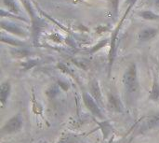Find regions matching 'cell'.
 Here are the masks:
<instances>
[{"label":"cell","mask_w":159,"mask_h":143,"mask_svg":"<svg viewBox=\"0 0 159 143\" xmlns=\"http://www.w3.org/2000/svg\"><path fill=\"white\" fill-rule=\"evenodd\" d=\"M137 1H138V0H127V1H126V3H127V9H126V11H125L124 15H123L122 18H121L123 21H125V18H127V16L129 14L130 10L133 8V7H134L135 4L137 3Z\"/></svg>","instance_id":"cell-20"},{"label":"cell","mask_w":159,"mask_h":143,"mask_svg":"<svg viewBox=\"0 0 159 143\" xmlns=\"http://www.w3.org/2000/svg\"><path fill=\"white\" fill-rule=\"evenodd\" d=\"M111 7H112V12L114 14V17L116 18L118 14V8H119V0H111Z\"/></svg>","instance_id":"cell-22"},{"label":"cell","mask_w":159,"mask_h":143,"mask_svg":"<svg viewBox=\"0 0 159 143\" xmlns=\"http://www.w3.org/2000/svg\"><path fill=\"white\" fill-rule=\"evenodd\" d=\"M159 125V113L158 114H155L152 115L150 117H146L141 126V132H144L150 129H153L154 127H156L157 126Z\"/></svg>","instance_id":"cell-9"},{"label":"cell","mask_w":159,"mask_h":143,"mask_svg":"<svg viewBox=\"0 0 159 143\" xmlns=\"http://www.w3.org/2000/svg\"><path fill=\"white\" fill-rule=\"evenodd\" d=\"M22 117L20 113H18L6 122V124L1 128V132L3 134H12L19 132L22 127Z\"/></svg>","instance_id":"cell-3"},{"label":"cell","mask_w":159,"mask_h":143,"mask_svg":"<svg viewBox=\"0 0 159 143\" xmlns=\"http://www.w3.org/2000/svg\"><path fill=\"white\" fill-rule=\"evenodd\" d=\"M123 82L129 93L134 94L138 92L139 89L138 68L135 63H131L126 69L123 76Z\"/></svg>","instance_id":"cell-2"},{"label":"cell","mask_w":159,"mask_h":143,"mask_svg":"<svg viewBox=\"0 0 159 143\" xmlns=\"http://www.w3.org/2000/svg\"><path fill=\"white\" fill-rule=\"evenodd\" d=\"M138 15L146 21H159V14H157L153 10H143L138 13Z\"/></svg>","instance_id":"cell-13"},{"label":"cell","mask_w":159,"mask_h":143,"mask_svg":"<svg viewBox=\"0 0 159 143\" xmlns=\"http://www.w3.org/2000/svg\"><path fill=\"white\" fill-rule=\"evenodd\" d=\"M108 39H103V40H101L100 42H98L95 46H93L91 49H90V51H89V52L90 53H95L96 52H98V51H100L102 48H103V47H105L106 45H107V43H108Z\"/></svg>","instance_id":"cell-21"},{"label":"cell","mask_w":159,"mask_h":143,"mask_svg":"<svg viewBox=\"0 0 159 143\" xmlns=\"http://www.w3.org/2000/svg\"><path fill=\"white\" fill-rule=\"evenodd\" d=\"M158 34V29L154 27H146L141 30L138 34V40L140 42H147L155 38Z\"/></svg>","instance_id":"cell-6"},{"label":"cell","mask_w":159,"mask_h":143,"mask_svg":"<svg viewBox=\"0 0 159 143\" xmlns=\"http://www.w3.org/2000/svg\"><path fill=\"white\" fill-rule=\"evenodd\" d=\"M107 106L108 108L113 111H116V112H122L123 111V104L121 102V100L119 99V97L115 95V94H109L108 95V98H107Z\"/></svg>","instance_id":"cell-7"},{"label":"cell","mask_w":159,"mask_h":143,"mask_svg":"<svg viewBox=\"0 0 159 143\" xmlns=\"http://www.w3.org/2000/svg\"><path fill=\"white\" fill-rule=\"evenodd\" d=\"M57 67H58L61 72H63V73H65V74H67V75L72 76V71L70 70V68H69L65 64H63V63H58V64H57Z\"/></svg>","instance_id":"cell-23"},{"label":"cell","mask_w":159,"mask_h":143,"mask_svg":"<svg viewBox=\"0 0 159 143\" xmlns=\"http://www.w3.org/2000/svg\"><path fill=\"white\" fill-rule=\"evenodd\" d=\"M149 98L153 101H157L159 99V83L157 81V79H155L153 81V85H152V88L150 91Z\"/></svg>","instance_id":"cell-15"},{"label":"cell","mask_w":159,"mask_h":143,"mask_svg":"<svg viewBox=\"0 0 159 143\" xmlns=\"http://www.w3.org/2000/svg\"><path fill=\"white\" fill-rule=\"evenodd\" d=\"M20 1L21 2L24 9L27 11L29 17L31 18L33 42H34V46H38L39 45V37H40L42 27H43V21L36 14V10L33 7L31 0H20Z\"/></svg>","instance_id":"cell-1"},{"label":"cell","mask_w":159,"mask_h":143,"mask_svg":"<svg viewBox=\"0 0 159 143\" xmlns=\"http://www.w3.org/2000/svg\"><path fill=\"white\" fill-rule=\"evenodd\" d=\"M57 143H78V138L73 135L61 137Z\"/></svg>","instance_id":"cell-19"},{"label":"cell","mask_w":159,"mask_h":143,"mask_svg":"<svg viewBox=\"0 0 159 143\" xmlns=\"http://www.w3.org/2000/svg\"><path fill=\"white\" fill-rule=\"evenodd\" d=\"M100 127H101V129L102 130L103 138H104V139H107V137L109 136V134L112 132V126H111L108 122L104 121V122L100 123Z\"/></svg>","instance_id":"cell-18"},{"label":"cell","mask_w":159,"mask_h":143,"mask_svg":"<svg viewBox=\"0 0 159 143\" xmlns=\"http://www.w3.org/2000/svg\"><path fill=\"white\" fill-rule=\"evenodd\" d=\"M10 52L12 55H14L15 57H19V58H25L31 54V52L28 50L22 47H15L14 49L10 51Z\"/></svg>","instance_id":"cell-14"},{"label":"cell","mask_w":159,"mask_h":143,"mask_svg":"<svg viewBox=\"0 0 159 143\" xmlns=\"http://www.w3.org/2000/svg\"><path fill=\"white\" fill-rule=\"evenodd\" d=\"M90 95L92 96V97L98 102L99 105L103 106V101H102V91L100 88V84L99 81L95 79H93L90 81Z\"/></svg>","instance_id":"cell-8"},{"label":"cell","mask_w":159,"mask_h":143,"mask_svg":"<svg viewBox=\"0 0 159 143\" xmlns=\"http://www.w3.org/2000/svg\"><path fill=\"white\" fill-rule=\"evenodd\" d=\"M4 6L7 8V11L19 15L20 13V8L15 0H2Z\"/></svg>","instance_id":"cell-12"},{"label":"cell","mask_w":159,"mask_h":143,"mask_svg":"<svg viewBox=\"0 0 159 143\" xmlns=\"http://www.w3.org/2000/svg\"><path fill=\"white\" fill-rule=\"evenodd\" d=\"M0 25H1V28H2L3 31L10 33V34H12L14 36L20 37H22V38H25V37H28V33L26 31H24L17 23H14L12 22H9V21H5L4 19H2L1 22H0Z\"/></svg>","instance_id":"cell-5"},{"label":"cell","mask_w":159,"mask_h":143,"mask_svg":"<svg viewBox=\"0 0 159 143\" xmlns=\"http://www.w3.org/2000/svg\"><path fill=\"white\" fill-rule=\"evenodd\" d=\"M1 42L7 43V44L13 46V47H24L26 45V43L24 41H21L18 38L13 37H9V36L6 35L4 32L1 34Z\"/></svg>","instance_id":"cell-11"},{"label":"cell","mask_w":159,"mask_h":143,"mask_svg":"<svg viewBox=\"0 0 159 143\" xmlns=\"http://www.w3.org/2000/svg\"><path fill=\"white\" fill-rule=\"evenodd\" d=\"M58 84H59V86L61 87V88H62L64 91H67L68 90V84L67 83H65V82H63V81H58Z\"/></svg>","instance_id":"cell-25"},{"label":"cell","mask_w":159,"mask_h":143,"mask_svg":"<svg viewBox=\"0 0 159 143\" xmlns=\"http://www.w3.org/2000/svg\"><path fill=\"white\" fill-rule=\"evenodd\" d=\"M11 91V84L9 81H6L2 82L1 88H0V102L2 106H5L7 102V98L10 95Z\"/></svg>","instance_id":"cell-10"},{"label":"cell","mask_w":159,"mask_h":143,"mask_svg":"<svg viewBox=\"0 0 159 143\" xmlns=\"http://www.w3.org/2000/svg\"><path fill=\"white\" fill-rule=\"evenodd\" d=\"M39 63H40V61L38 59H33V58H31V59H28L26 61L21 62L20 66H21V68H22L23 71H27V70L32 69L33 67H36Z\"/></svg>","instance_id":"cell-16"},{"label":"cell","mask_w":159,"mask_h":143,"mask_svg":"<svg viewBox=\"0 0 159 143\" xmlns=\"http://www.w3.org/2000/svg\"><path fill=\"white\" fill-rule=\"evenodd\" d=\"M50 37H51V39L52 40H54V41H56V42H61V36H59L58 34H53V35H51L50 36Z\"/></svg>","instance_id":"cell-24"},{"label":"cell","mask_w":159,"mask_h":143,"mask_svg":"<svg viewBox=\"0 0 159 143\" xmlns=\"http://www.w3.org/2000/svg\"><path fill=\"white\" fill-rule=\"evenodd\" d=\"M155 5H156L157 7H158L159 8V0H156V1H155Z\"/></svg>","instance_id":"cell-26"},{"label":"cell","mask_w":159,"mask_h":143,"mask_svg":"<svg viewBox=\"0 0 159 143\" xmlns=\"http://www.w3.org/2000/svg\"><path fill=\"white\" fill-rule=\"evenodd\" d=\"M0 15H1V18L4 19L5 17H8V18H11V19H15V20H19L20 22H28V21L17 14H14V13H11L7 10H5V9H1L0 10Z\"/></svg>","instance_id":"cell-17"},{"label":"cell","mask_w":159,"mask_h":143,"mask_svg":"<svg viewBox=\"0 0 159 143\" xmlns=\"http://www.w3.org/2000/svg\"><path fill=\"white\" fill-rule=\"evenodd\" d=\"M82 97H83V102H84L86 108L95 117L100 118V119H103V115H102V112L101 111V108H100L98 102L92 97V96L89 95V94H88L87 92H83Z\"/></svg>","instance_id":"cell-4"}]
</instances>
